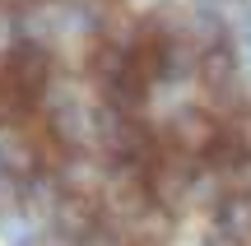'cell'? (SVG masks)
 I'll list each match as a JSON object with an SVG mask.
<instances>
[{
	"label": "cell",
	"mask_w": 251,
	"mask_h": 246,
	"mask_svg": "<svg viewBox=\"0 0 251 246\" xmlns=\"http://www.w3.org/2000/svg\"><path fill=\"white\" fill-rule=\"evenodd\" d=\"M219 121L209 116V112H200V107H186V112H177L172 116V126H168V149H177L181 158H209L214 154V144H219Z\"/></svg>",
	"instance_id": "6da1fadb"
},
{
	"label": "cell",
	"mask_w": 251,
	"mask_h": 246,
	"mask_svg": "<svg viewBox=\"0 0 251 246\" xmlns=\"http://www.w3.org/2000/svg\"><path fill=\"white\" fill-rule=\"evenodd\" d=\"M107 149L117 158H126V163H144V167H149L153 158H158V135H153L144 121H135V116H112Z\"/></svg>",
	"instance_id": "7a4b0ae2"
},
{
	"label": "cell",
	"mask_w": 251,
	"mask_h": 246,
	"mask_svg": "<svg viewBox=\"0 0 251 246\" xmlns=\"http://www.w3.org/2000/svg\"><path fill=\"white\" fill-rule=\"evenodd\" d=\"M5 74L14 79V89L24 93V98H37V93L47 89V79H51V56L37 42H19L14 51L5 56Z\"/></svg>",
	"instance_id": "3957f363"
},
{
	"label": "cell",
	"mask_w": 251,
	"mask_h": 246,
	"mask_svg": "<svg viewBox=\"0 0 251 246\" xmlns=\"http://www.w3.org/2000/svg\"><path fill=\"white\" fill-rule=\"evenodd\" d=\"M102 228V204L93 195H61L56 200V232L65 242H89Z\"/></svg>",
	"instance_id": "277c9868"
},
{
	"label": "cell",
	"mask_w": 251,
	"mask_h": 246,
	"mask_svg": "<svg viewBox=\"0 0 251 246\" xmlns=\"http://www.w3.org/2000/svg\"><path fill=\"white\" fill-rule=\"evenodd\" d=\"M0 172L14 177V181H33V177L42 172V158H37V149H33V139H28V135L0 144Z\"/></svg>",
	"instance_id": "5b68a950"
},
{
	"label": "cell",
	"mask_w": 251,
	"mask_h": 246,
	"mask_svg": "<svg viewBox=\"0 0 251 246\" xmlns=\"http://www.w3.org/2000/svg\"><path fill=\"white\" fill-rule=\"evenodd\" d=\"M200 84H205L209 93H224L237 84V56L228 51V46H209L205 56H200Z\"/></svg>",
	"instance_id": "8992f818"
},
{
	"label": "cell",
	"mask_w": 251,
	"mask_h": 246,
	"mask_svg": "<svg viewBox=\"0 0 251 246\" xmlns=\"http://www.w3.org/2000/svg\"><path fill=\"white\" fill-rule=\"evenodd\" d=\"M28 116V98L14 89V79L5 74V65H0V126H14V121Z\"/></svg>",
	"instance_id": "52a82bcc"
},
{
	"label": "cell",
	"mask_w": 251,
	"mask_h": 246,
	"mask_svg": "<svg viewBox=\"0 0 251 246\" xmlns=\"http://www.w3.org/2000/svg\"><path fill=\"white\" fill-rule=\"evenodd\" d=\"M214 246H237V242H214Z\"/></svg>",
	"instance_id": "ba28073f"
}]
</instances>
